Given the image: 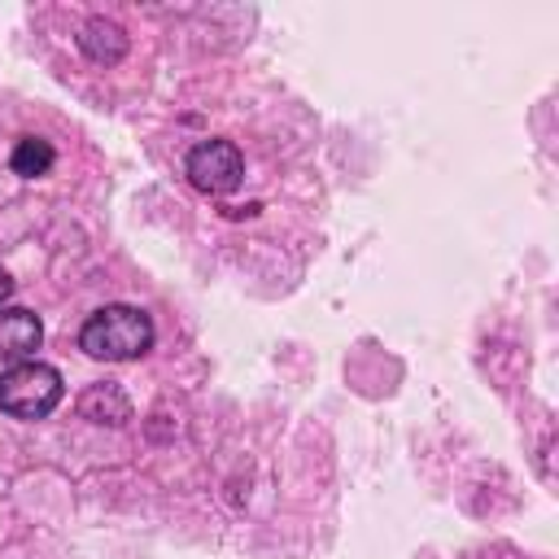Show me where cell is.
I'll return each instance as SVG.
<instances>
[{
  "label": "cell",
  "instance_id": "1",
  "mask_svg": "<svg viewBox=\"0 0 559 559\" xmlns=\"http://www.w3.org/2000/svg\"><path fill=\"white\" fill-rule=\"evenodd\" d=\"M79 345L100 358V362H127V358H140L148 345H153V319L135 306H105L96 310L83 332H79Z\"/></svg>",
  "mask_w": 559,
  "mask_h": 559
},
{
  "label": "cell",
  "instance_id": "5",
  "mask_svg": "<svg viewBox=\"0 0 559 559\" xmlns=\"http://www.w3.org/2000/svg\"><path fill=\"white\" fill-rule=\"evenodd\" d=\"M79 48H83L96 66H114V61H122V52H127V31H122L118 22L92 17V22L83 26V35H79Z\"/></svg>",
  "mask_w": 559,
  "mask_h": 559
},
{
  "label": "cell",
  "instance_id": "6",
  "mask_svg": "<svg viewBox=\"0 0 559 559\" xmlns=\"http://www.w3.org/2000/svg\"><path fill=\"white\" fill-rule=\"evenodd\" d=\"M79 411H83V419H96V424H127L131 419V406L118 393V384H92L83 393Z\"/></svg>",
  "mask_w": 559,
  "mask_h": 559
},
{
  "label": "cell",
  "instance_id": "2",
  "mask_svg": "<svg viewBox=\"0 0 559 559\" xmlns=\"http://www.w3.org/2000/svg\"><path fill=\"white\" fill-rule=\"evenodd\" d=\"M61 402V376L48 362H17L0 380V411L17 419H39Z\"/></svg>",
  "mask_w": 559,
  "mask_h": 559
},
{
  "label": "cell",
  "instance_id": "7",
  "mask_svg": "<svg viewBox=\"0 0 559 559\" xmlns=\"http://www.w3.org/2000/svg\"><path fill=\"white\" fill-rule=\"evenodd\" d=\"M48 166H52V148H48V140L22 135L17 148H13V170H17L22 179H39V175H48Z\"/></svg>",
  "mask_w": 559,
  "mask_h": 559
},
{
  "label": "cell",
  "instance_id": "3",
  "mask_svg": "<svg viewBox=\"0 0 559 559\" xmlns=\"http://www.w3.org/2000/svg\"><path fill=\"white\" fill-rule=\"evenodd\" d=\"M240 175H245L240 148L227 144V140H205V144H197V148L188 153V179H192L201 192H210V197L231 192V188L240 183Z\"/></svg>",
  "mask_w": 559,
  "mask_h": 559
},
{
  "label": "cell",
  "instance_id": "4",
  "mask_svg": "<svg viewBox=\"0 0 559 559\" xmlns=\"http://www.w3.org/2000/svg\"><path fill=\"white\" fill-rule=\"evenodd\" d=\"M44 328L31 310H0V362H31Z\"/></svg>",
  "mask_w": 559,
  "mask_h": 559
},
{
  "label": "cell",
  "instance_id": "8",
  "mask_svg": "<svg viewBox=\"0 0 559 559\" xmlns=\"http://www.w3.org/2000/svg\"><path fill=\"white\" fill-rule=\"evenodd\" d=\"M9 293H13V280H9V275H4V271H0V301H4V297H9Z\"/></svg>",
  "mask_w": 559,
  "mask_h": 559
}]
</instances>
